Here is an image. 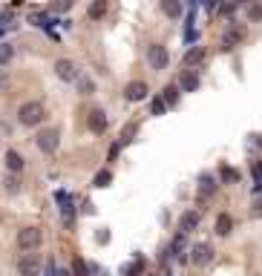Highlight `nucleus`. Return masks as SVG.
<instances>
[{
	"mask_svg": "<svg viewBox=\"0 0 262 276\" xmlns=\"http://www.w3.org/2000/svg\"><path fill=\"white\" fill-rule=\"evenodd\" d=\"M17 121H21L23 127H38V124H44V121H46V109H44V104L26 101L21 109H17Z\"/></svg>",
	"mask_w": 262,
	"mask_h": 276,
	"instance_id": "obj_1",
	"label": "nucleus"
},
{
	"mask_svg": "<svg viewBox=\"0 0 262 276\" xmlns=\"http://www.w3.org/2000/svg\"><path fill=\"white\" fill-rule=\"evenodd\" d=\"M41 242H44L41 227H23V230H17V247L26 250V253H35L38 247H41Z\"/></svg>",
	"mask_w": 262,
	"mask_h": 276,
	"instance_id": "obj_2",
	"label": "nucleus"
},
{
	"mask_svg": "<svg viewBox=\"0 0 262 276\" xmlns=\"http://www.w3.org/2000/svg\"><path fill=\"white\" fill-rule=\"evenodd\" d=\"M35 144H38V150H41V153H55V150H58V144H61V132L55 130V127H46V130H41L35 135Z\"/></svg>",
	"mask_w": 262,
	"mask_h": 276,
	"instance_id": "obj_3",
	"label": "nucleus"
},
{
	"mask_svg": "<svg viewBox=\"0 0 262 276\" xmlns=\"http://www.w3.org/2000/svg\"><path fill=\"white\" fill-rule=\"evenodd\" d=\"M147 64L153 66L156 72H159V69H167V64H170V52L164 49L161 44H150V46H147Z\"/></svg>",
	"mask_w": 262,
	"mask_h": 276,
	"instance_id": "obj_4",
	"label": "nucleus"
},
{
	"mask_svg": "<svg viewBox=\"0 0 262 276\" xmlns=\"http://www.w3.org/2000/svg\"><path fill=\"white\" fill-rule=\"evenodd\" d=\"M188 253H190L188 259L193 262L196 268H204V265H208V262L213 259V247H211V245H204V242H199V245H193V247H190Z\"/></svg>",
	"mask_w": 262,
	"mask_h": 276,
	"instance_id": "obj_5",
	"label": "nucleus"
},
{
	"mask_svg": "<svg viewBox=\"0 0 262 276\" xmlns=\"http://www.w3.org/2000/svg\"><path fill=\"white\" fill-rule=\"evenodd\" d=\"M17 273L21 276H41V259L38 253H26L17 259Z\"/></svg>",
	"mask_w": 262,
	"mask_h": 276,
	"instance_id": "obj_6",
	"label": "nucleus"
},
{
	"mask_svg": "<svg viewBox=\"0 0 262 276\" xmlns=\"http://www.w3.org/2000/svg\"><path fill=\"white\" fill-rule=\"evenodd\" d=\"M55 75L61 81H66V84H72V81H78V66L69 58H61V61H55Z\"/></svg>",
	"mask_w": 262,
	"mask_h": 276,
	"instance_id": "obj_7",
	"label": "nucleus"
},
{
	"mask_svg": "<svg viewBox=\"0 0 262 276\" xmlns=\"http://www.w3.org/2000/svg\"><path fill=\"white\" fill-rule=\"evenodd\" d=\"M87 127L92 135H104V132H107V112H104V109H92L87 115Z\"/></svg>",
	"mask_w": 262,
	"mask_h": 276,
	"instance_id": "obj_8",
	"label": "nucleus"
},
{
	"mask_svg": "<svg viewBox=\"0 0 262 276\" xmlns=\"http://www.w3.org/2000/svg\"><path fill=\"white\" fill-rule=\"evenodd\" d=\"M147 92H150V87H147L144 81H130V84L124 87V98H127V101H144Z\"/></svg>",
	"mask_w": 262,
	"mask_h": 276,
	"instance_id": "obj_9",
	"label": "nucleus"
},
{
	"mask_svg": "<svg viewBox=\"0 0 262 276\" xmlns=\"http://www.w3.org/2000/svg\"><path fill=\"white\" fill-rule=\"evenodd\" d=\"M179 89H182V92H196L199 89V72L196 69H184L182 78H179Z\"/></svg>",
	"mask_w": 262,
	"mask_h": 276,
	"instance_id": "obj_10",
	"label": "nucleus"
},
{
	"mask_svg": "<svg viewBox=\"0 0 262 276\" xmlns=\"http://www.w3.org/2000/svg\"><path fill=\"white\" fill-rule=\"evenodd\" d=\"M199 210H188L182 219H179V233H190V230H196L199 227Z\"/></svg>",
	"mask_w": 262,
	"mask_h": 276,
	"instance_id": "obj_11",
	"label": "nucleus"
},
{
	"mask_svg": "<svg viewBox=\"0 0 262 276\" xmlns=\"http://www.w3.org/2000/svg\"><path fill=\"white\" fill-rule=\"evenodd\" d=\"M3 161H6V170H9V173H21V170H23V155L17 153V150H6Z\"/></svg>",
	"mask_w": 262,
	"mask_h": 276,
	"instance_id": "obj_12",
	"label": "nucleus"
},
{
	"mask_svg": "<svg viewBox=\"0 0 262 276\" xmlns=\"http://www.w3.org/2000/svg\"><path fill=\"white\" fill-rule=\"evenodd\" d=\"M213 190H216V179L204 173L202 179H199V199H211V196H213Z\"/></svg>",
	"mask_w": 262,
	"mask_h": 276,
	"instance_id": "obj_13",
	"label": "nucleus"
},
{
	"mask_svg": "<svg viewBox=\"0 0 262 276\" xmlns=\"http://www.w3.org/2000/svg\"><path fill=\"white\" fill-rule=\"evenodd\" d=\"M179 92H182V89L176 87V84H167V87L161 89V101L167 104V107H176V104H179Z\"/></svg>",
	"mask_w": 262,
	"mask_h": 276,
	"instance_id": "obj_14",
	"label": "nucleus"
},
{
	"mask_svg": "<svg viewBox=\"0 0 262 276\" xmlns=\"http://www.w3.org/2000/svg\"><path fill=\"white\" fill-rule=\"evenodd\" d=\"M161 12L167 17H182V0H161Z\"/></svg>",
	"mask_w": 262,
	"mask_h": 276,
	"instance_id": "obj_15",
	"label": "nucleus"
},
{
	"mask_svg": "<svg viewBox=\"0 0 262 276\" xmlns=\"http://www.w3.org/2000/svg\"><path fill=\"white\" fill-rule=\"evenodd\" d=\"M202 61H204V49H202V46H193V49L184 55V66H188V69H190V66H199Z\"/></svg>",
	"mask_w": 262,
	"mask_h": 276,
	"instance_id": "obj_16",
	"label": "nucleus"
},
{
	"mask_svg": "<svg viewBox=\"0 0 262 276\" xmlns=\"http://www.w3.org/2000/svg\"><path fill=\"white\" fill-rule=\"evenodd\" d=\"M231 230H233V219L228 216V213H219L216 216V233L219 236H228Z\"/></svg>",
	"mask_w": 262,
	"mask_h": 276,
	"instance_id": "obj_17",
	"label": "nucleus"
},
{
	"mask_svg": "<svg viewBox=\"0 0 262 276\" xmlns=\"http://www.w3.org/2000/svg\"><path fill=\"white\" fill-rule=\"evenodd\" d=\"M104 15H107V0H92V3H89V17H92V21H101Z\"/></svg>",
	"mask_w": 262,
	"mask_h": 276,
	"instance_id": "obj_18",
	"label": "nucleus"
},
{
	"mask_svg": "<svg viewBox=\"0 0 262 276\" xmlns=\"http://www.w3.org/2000/svg\"><path fill=\"white\" fill-rule=\"evenodd\" d=\"M219 179H222V184H236V182H239V173L225 164V167L219 170Z\"/></svg>",
	"mask_w": 262,
	"mask_h": 276,
	"instance_id": "obj_19",
	"label": "nucleus"
},
{
	"mask_svg": "<svg viewBox=\"0 0 262 276\" xmlns=\"http://www.w3.org/2000/svg\"><path fill=\"white\" fill-rule=\"evenodd\" d=\"M242 37H245V32H242L239 26H236V29H231V32L225 35V49H233V46L239 44Z\"/></svg>",
	"mask_w": 262,
	"mask_h": 276,
	"instance_id": "obj_20",
	"label": "nucleus"
},
{
	"mask_svg": "<svg viewBox=\"0 0 262 276\" xmlns=\"http://www.w3.org/2000/svg\"><path fill=\"white\" fill-rule=\"evenodd\" d=\"M75 84H78L81 95H92V92H95V84H92L89 78H84V75H78V81H75Z\"/></svg>",
	"mask_w": 262,
	"mask_h": 276,
	"instance_id": "obj_21",
	"label": "nucleus"
},
{
	"mask_svg": "<svg viewBox=\"0 0 262 276\" xmlns=\"http://www.w3.org/2000/svg\"><path fill=\"white\" fill-rule=\"evenodd\" d=\"M136 132H139V124H136V121H130V124H127V127L121 130V144L133 141V135H136Z\"/></svg>",
	"mask_w": 262,
	"mask_h": 276,
	"instance_id": "obj_22",
	"label": "nucleus"
},
{
	"mask_svg": "<svg viewBox=\"0 0 262 276\" xmlns=\"http://www.w3.org/2000/svg\"><path fill=\"white\" fill-rule=\"evenodd\" d=\"M109 182H113V173H109V170H101V173L92 179L95 187H109Z\"/></svg>",
	"mask_w": 262,
	"mask_h": 276,
	"instance_id": "obj_23",
	"label": "nucleus"
},
{
	"mask_svg": "<svg viewBox=\"0 0 262 276\" xmlns=\"http://www.w3.org/2000/svg\"><path fill=\"white\" fill-rule=\"evenodd\" d=\"M72 276H89V265L84 259H75L72 262Z\"/></svg>",
	"mask_w": 262,
	"mask_h": 276,
	"instance_id": "obj_24",
	"label": "nucleus"
},
{
	"mask_svg": "<svg viewBox=\"0 0 262 276\" xmlns=\"http://www.w3.org/2000/svg\"><path fill=\"white\" fill-rule=\"evenodd\" d=\"M12 58H15V49H12L9 44H0V66H3V64H9Z\"/></svg>",
	"mask_w": 262,
	"mask_h": 276,
	"instance_id": "obj_25",
	"label": "nucleus"
},
{
	"mask_svg": "<svg viewBox=\"0 0 262 276\" xmlns=\"http://www.w3.org/2000/svg\"><path fill=\"white\" fill-rule=\"evenodd\" d=\"M248 21H262V3H251L248 6Z\"/></svg>",
	"mask_w": 262,
	"mask_h": 276,
	"instance_id": "obj_26",
	"label": "nucleus"
},
{
	"mask_svg": "<svg viewBox=\"0 0 262 276\" xmlns=\"http://www.w3.org/2000/svg\"><path fill=\"white\" fill-rule=\"evenodd\" d=\"M150 109H153V115H164V109H167V104L161 101V95H159V98H153V104H150Z\"/></svg>",
	"mask_w": 262,
	"mask_h": 276,
	"instance_id": "obj_27",
	"label": "nucleus"
},
{
	"mask_svg": "<svg viewBox=\"0 0 262 276\" xmlns=\"http://www.w3.org/2000/svg\"><path fill=\"white\" fill-rule=\"evenodd\" d=\"M3 184H6L9 193H17V190H21V182H17L15 175H6V182H3Z\"/></svg>",
	"mask_w": 262,
	"mask_h": 276,
	"instance_id": "obj_28",
	"label": "nucleus"
},
{
	"mask_svg": "<svg viewBox=\"0 0 262 276\" xmlns=\"http://www.w3.org/2000/svg\"><path fill=\"white\" fill-rule=\"evenodd\" d=\"M95 239H98V245H107V242H109V233H107V227H101V230L95 233Z\"/></svg>",
	"mask_w": 262,
	"mask_h": 276,
	"instance_id": "obj_29",
	"label": "nucleus"
},
{
	"mask_svg": "<svg viewBox=\"0 0 262 276\" xmlns=\"http://www.w3.org/2000/svg\"><path fill=\"white\" fill-rule=\"evenodd\" d=\"M248 138H251V141H248L251 147H256V150H262V135H256V132H254V135H248Z\"/></svg>",
	"mask_w": 262,
	"mask_h": 276,
	"instance_id": "obj_30",
	"label": "nucleus"
},
{
	"mask_svg": "<svg viewBox=\"0 0 262 276\" xmlns=\"http://www.w3.org/2000/svg\"><path fill=\"white\" fill-rule=\"evenodd\" d=\"M139 270H141V262H133L130 268H127V276H136Z\"/></svg>",
	"mask_w": 262,
	"mask_h": 276,
	"instance_id": "obj_31",
	"label": "nucleus"
},
{
	"mask_svg": "<svg viewBox=\"0 0 262 276\" xmlns=\"http://www.w3.org/2000/svg\"><path fill=\"white\" fill-rule=\"evenodd\" d=\"M69 6H72V0H61V3H58V9H61V12H66Z\"/></svg>",
	"mask_w": 262,
	"mask_h": 276,
	"instance_id": "obj_32",
	"label": "nucleus"
},
{
	"mask_svg": "<svg viewBox=\"0 0 262 276\" xmlns=\"http://www.w3.org/2000/svg\"><path fill=\"white\" fill-rule=\"evenodd\" d=\"M254 216H262V204H256V210H254Z\"/></svg>",
	"mask_w": 262,
	"mask_h": 276,
	"instance_id": "obj_33",
	"label": "nucleus"
},
{
	"mask_svg": "<svg viewBox=\"0 0 262 276\" xmlns=\"http://www.w3.org/2000/svg\"><path fill=\"white\" fill-rule=\"evenodd\" d=\"M55 276H72V273H66V270H55Z\"/></svg>",
	"mask_w": 262,
	"mask_h": 276,
	"instance_id": "obj_34",
	"label": "nucleus"
},
{
	"mask_svg": "<svg viewBox=\"0 0 262 276\" xmlns=\"http://www.w3.org/2000/svg\"><path fill=\"white\" fill-rule=\"evenodd\" d=\"M147 276H153V273H147Z\"/></svg>",
	"mask_w": 262,
	"mask_h": 276,
	"instance_id": "obj_35",
	"label": "nucleus"
}]
</instances>
